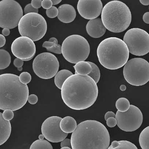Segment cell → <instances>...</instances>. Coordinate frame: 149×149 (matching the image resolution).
I'll list each match as a JSON object with an SVG mask.
<instances>
[{"mask_svg": "<svg viewBox=\"0 0 149 149\" xmlns=\"http://www.w3.org/2000/svg\"><path fill=\"white\" fill-rule=\"evenodd\" d=\"M98 89L97 84L88 76L73 74L64 82L61 96L64 103L75 110L87 109L97 100Z\"/></svg>", "mask_w": 149, "mask_h": 149, "instance_id": "cell-1", "label": "cell"}, {"mask_svg": "<svg viewBox=\"0 0 149 149\" xmlns=\"http://www.w3.org/2000/svg\"><path fill=\"white\" fill-rule=\"evenodd\" d=\"M72 149H107L110 144L109 132L98 121L88 120L77 125L71 136Z\"/></svg>", "mask_w": 149, "mask_h": 149, "instance_id": "cell-2", "label": "cell"}, {"mask_svg": "<svg viewBox=\"0 0 149 149\" xmlns=\"http://www.w3.org/2000/svg\"><path fill=\"white\" fill-rule=\"evenodd\" d=\"M29 91L27 84L13 74L0 75V109L15 111L22 108L27 101Z\"/></svg>", "mask_w": 149, "mask_h": 149, "instance_id": "cell-3", "label": "cell"}, {"mask_svg": "<svg viewBox=\"0 0 149 149\" xmlns=\"http://www.w3.org/2000/svg\"><path fill=\"white\" fill-rule=\"evenodd\" d=\"M97 55L103 66L116 70L127 63L130 52L123 40L117 37H111L100 42L97 49Z\"/></svg>", "mask_w": 149, "mask_h": 149, "instance_id": "cell-4", "label": "cell"}, {"mask_svg": "<svg viewBox=\"0 0 149 149\" xmlns=\"http://www.w3.org/2000/svg\"><path fill=\"white\" fill-rule=\"evenodd\" d=\"M101 20L107 30L113 33H121L130 25L131 13L128 6L123 2L113 1L103 8Z\"/></svg>", "mask_w": 149, "mask_h": 149, "instance_id": "cell-5", "label": "cell"}, {"mask_svg": "<svg viewBox=\"0 0 149 149\" xmlns=\"http://www.w3.org/2000/svg\"><path fill=\"white\" fill-rule=\"evenodd\" d=\"M61 51L63 57L68 61L77 64L88 58L90 46L84 37L79 35H72L63 41Z\"/></svg>", "mask_w": 149, "mask_h": 149, "instance_id": "cell-6", "label": "cell"}, {"mask_svg": "<svg viewBox=\"0 0 149 149\" xmlns=\"http://www.w3.org/2000/svg\"><path fill=\"white\" fill-rule=\"evenodd\" d=\"M18 29L22 36L28 37L33 41L39 40L47 31V23L41 15L36 13L25 15L19 22Z\"/></svg>", "mask_w": 149, "mask_h": 149, "instance_id": "cell-7", "label": "cell"}, {"mask_svg": "<svg viewBox=\"0 0 149 149\" xmlns=\"http://www.w3.org/2000/svg\"><path fill=\"white\" fill-rule=\"evenodd\" d=\"M123 74L126 81L135 86H141L149 81V63L142 58L128 61L125 65Z\"/></svg>", "mask_w": 149, "mask_h": 149, "instance_id": "cell-8", "label": "cell"}, {"mask_svg": "<svg viewBox=\"0 0 149 149\" xmlns=\"http://www.w3.org/2000/svg\"><path fill=\"white\" fill-rule=\"evenodd\" d=\"M123 41L133 55L143 56L149 52V34L143 29L137 28L129 29L125 34Z\"/></svg>", "mask_w": 149, "mask_h": 149, "instance_id": "cell-9", "label": "cell"}, {"mask_svg": "<svg viewBox=\"0 0 149 149\" xmlns=\"http://www.w3.org/2000/svg\"><path fill=\"white\" fill-rule=\"evenodd\" d=\"M23 15L19 4L14 0H3L0 2V27L12 29L19 26Z\"/></svg>", "mask_w": 149, "mask_h": 149, "instance_id": "cell-10", "label": "cell"}, {"mask_svg": "<svg viewBox=\"0 0 149 149\" xmlns=\"http://www.w3.org/2000/svg\"><path fill=\"white\" fill-rule=\"evenodd\" d=\"M59 63L56 56L49 52L37 55L33 60V68L35 73L43 79H50L56 76Z\"/></svg>", "mask_w": 149, "mask_h": 149, "instance_id": "cell-11", "label": "cell"}, {"mask_svg": "<svg viewBox=\"0 0 149 149\" xmlns=\"http://www.w3.org/2000/svg\"><path fill=\"white\" fill-rule=\"evenodd\" d=\"M118 126L125 132H133L136 130L141 126L143 121V116L140 109L130 105L128 111L122 112L118 111L116 114Z\"/></svg>", "mask_w": 149, "mask_h": 149, "instance_id": "cell-12", "label": "cell"}, {"mask_svg": "<svg viewBox=\"0 0 149 149\" xmlns=\"http://www.w3.org/2000/svg\"><path fill=\"white\" fill-rule=\"evenodd\" d=\"M62 119L60 117L51 116L44 121L41 126V132L47 141L58 143L67 136L68 133L63 132L60 128Z\"/></svg>", "mask_w": 149, "mask_h": 149, "instance_id": "cell-13", "label": "cell"}, {"mask_svg": "<svg viewBox=\"0 0 149 149\" xmlns=\"http://www.w3.org/2000/svg\"><path fill=\"white\" fill-rule=\"evenodd\" d=\"M11 50L15 57L23 61L33 58L36 48L32 40L26 36H21L14 40Z\"/></svg>", "mask_w": 149, "mask_h": 149, "instance_id": "cell-14", "label": "cell"}, {"mask_svg": "<svg viewBox=\"0 0 149 149\" xmlns=\"http://www.w3.org/2000/svg\"><path fill=\"white\" fill-rule=\"evenodd\" d=\"M103 4L100 0H79L77 10L80 15L86 19L97 18L102 13Z\"/></svg>", "mask_w": 149, "mask_h": 149, "instance_id": "cell-15", "label": "cell"}, {"mask_svg": "<svg viewBox=\"0 0 149 149\" xmlns=\"http://www.w3.org/2000/svg\"><path fill=\"white\" fill-rule=\"evenodd\" d=\"M86 30L87 33L91 37L97 38L103 36L106 31L100 18H96L90 20L86 24Z\"/></svg>", "mask_w": 149, "mask_h": 149, "instance_id": "cell-16", "label": "cell"}, {"mask_svg": "<svg viewBox=\"0 0 149 149\" xmlns=\"http://www.w3.org/2000/svg\"><path fill=\"white\" fill-rule=\"evenodd\" d=\"M58 19L61 22L70 23L74 20L77 15L74 8L68 4H64L59 7Z\"/></svg>", "mask_w": 149, "mask_h": 149, "instance_id": "cell-17", "label": "cell"}, {"mask_svg": "<svg viewBox=\"0 0 149 149\" xmlns=\"http://www.w3.org/2000/svg\"><path fill=\"white\" fill-rule=\"evenodd\" d=\"M12 127L10 121L3 118L2 114L0 113V145L3 144L9 139L11 135Z\"/></svg>", "mask_w": 149, "mask_h": 149, "instance_id": "cell-18", "label": "cell"}, {"mask_svg": "<svg viewBox=\"0 0 149 149\" xmlns=\"http://www.w3.org/2000/svg\"><path fill=\"white\" fill-rule=\"evenodd\" d=\"M77 127L76 120L70 116H66L61 121L60 128L63 132L66 133L73 132Z\"/></svg>", "mask_w": 149, "mask_h": 149, "instance_id": "cell-19", "label": "cell"}, {"mask_svg": "<svg viewBox=\"0 0 149 149\" xmlns=\"http://www.w3.org/2000/svg\"><path fill=\"white\" fill-rule=\"evenodd\" d=\"M73 74L71 71L66 69H63L59 71L54 77L55 85L58 89L61 90L64 82L69 77Z\"/></svg>", "mask_w": 149, "mask_h": 149, "instance_id": "cell-20", "label": "cell"}, {"mask_svg": "<svg viewBox=\"0 0 149 149\" xmlns=\"http://www.w3.org/2000/svg\"><path fill=\"white\" fill-rule=\"evenodd\" d=\"M75 74L88 76L92 71V67L88 61H82L78 62L73 66Z\"/></svg>", "mask_w": 149, "mask_h": 149, "instance_id": "cell-21", "label": "cell"}, {"mask_svg": "<svg viewBox=\"0 0 149 149\" xmlns=\"http://www.w3.org/2000/svg\"><path fill=\"white\" fill-rule=\"evenodd\" d=\"M107 149H138L135 144L126 140L114 141Z\"/></svg>", "mask_w": 149, "mask_h": 149, "instance_id": "cell-22", "label": "cell"}, {"mask_svg": "<svg viewBox=\"0 0 149 149\" xmlns=\"http://www.w3.org/2000/svg\"><path fill=\"white\" fill-rule=\"evenodd\" d=\"M0 69H4L8 67L11 63V55L7 51L0 50Z\"/></svg>", "mask_w": 149, "mask_h": 149, "instance_id": "cell-23", "label": "cell"}, {"mask_svg": "<svg viewBox=\"0 0 149 149\" xmlns=\"http://www.w3.org/2000/svg\"><path fill=\"white\" fill-rule=\"evenodd\" d=\"M139 143L142 149H149V126L145 128L140 133Z\"/></svg>", "mask_w": 149, "mask_h": 149, "instance_id": "cell-24", "label": "cell"}, {"mask_svg": "<svg viewBox=\"0 0 149 149\" xmlns=\"http://www.w3.org/2000/svg\"><path fill=\"white\" fill-rule=\"evenodd\" d=\"M29 149H53L52 144L47 140H36L31 145Z\"/></svg>", "mask_w": 149, "mask_h": 149, "instance_id": "cell-25", "label": "cell"}, {"mask_svg": "<svg viewBox=\"0 0 149 149\" xmlns=\"http://www.w3.org/2000/svg\"><path fill=\"white\" fill-rule=\"evenodd\" d=\"M116 105L118 110L122 112L128 111L130 106V101L124 97L118 99L116 102Z\"/></svg>", "mask_w": 149, "mask_h": 149, "instance_id": "cell-26", "label": "cell"}, {"mask_svg": "<svg viewBox=\"0 0 149 149\" xmlns=\"http://www.w3.org/2000/svg\"><path fill=\"white\" fill-rule=\"evenodd\" d=\"M92 67V71L91 73L88 74V76L91 77L96 82V84L99 81L100 77V72L99 68L97 66L94 64L93 62L88 61Z\"/></svg>", "mask_w": 149, "mask_h": 149, "instance_id": "cell-27", "label": "cell"}, {"mask_svg": "<svg viewBox=\"0 0 149 149\" xmlns=\"http://www.w3.org/2000/svg\"><path fill=\"white\" fill-rule=\"evenodd\" d=\"M19 80L22 84H27L30 83L32 77L31 74L27 72H23L20 74Z\"/></svg>", "mask_w": 149, "mask_h": 149, "instance_id": "cell-28", "label": "cell"}, {"mask_svg": "<svg viewBox=\"0 0 149 149\" xmlns=\"http://www.w3.org/2000/svg\"><path fill=\"white\" fill-rule=\"evenodd\" d=\"M46 14L49 18H55L58 15V9L56 7L53 6L50 9L46 10Z\"/></svg>", "mask_w": 149, "mask_h": 149, "instance_id": "cell-29", "label": "cell"}, {"mask_svg": "<svg viewBox=\"0 0 149 149\" xmlns=\"http://www.w3.org/2000/svg\"><path fill=\"white\" fill-rule=\"evenodd\" d=\"M3 118L6 121H10L13 119L14 116L13 112L10 109L5 110L2 113Z\"/></svg>", "mask_w": 149, "mask_h": 149, "instance_id": "cell-30", "label": "cell"}, {"mask_svg": "<svg viewBox=\"0 0 149 149\" xmlns=\"http://www.w3.org/2000/svg\"><path fill=\"white\" fill-rule=\"evenodd\" d=\"M38 9H36V8H34L31 4H29L25 6L24 9V13L25 15L32 13H38Z\"/></svg>", "mask_w": 149, "mask_h": 149, "instance_id": "cell-31", "label": "cell"}, {"mask_svg": "<svg viewBox=\"0 0 149 149\" xmlns=\"http://www.w3.org/2000/svg\"><path fill=\"white\" fill-rule=\"evenodd\" d=\"M47 50L52 52L54 53L57 54H61L62 53L61 51V46L60 45H55L54 46L51 47L46 48Z\"/></svg>", "mask_w": 149, "mask_h": 149, "instance_id": "cell-32", "label": "cell"}, {"mask_svg": "<svg viewBox=\"0 0 149 149\" xmlns=\"http://www.w3.org/2000/svg\"><path fill=\"white\" fill-rule=\"evenodd\" d=\"M42 6L44 9H50L53 6L52 0H43L42 2Z\"/></svg>", "mask_w": 149, "mask_h": 149, "instance_id": "cell-33", "label": "cell"}, {"mask_svg": "<svg viewBox=\"0 0 149 149\" xmlns=\"http://www.w3.org/2000/svg\"><path fill=\"white\" fill-rule=\"evenodd\" d=\"M117 121L115 118L111 117L107 120V125L110 128L115 127L116 125Z\"/></svg>", "mask_w": 149, "mask_h": 149, "instance_id": "cell-34", "label": "cell"}, {"mask_svg": "<svg viewBox=\"0 0 149 149\" xmlns=\"http://www.w3.org/2000/svg\"><path fill=\"white\" fill-rule=\"evenodd\" d=\"M38 97L35 94H31L29 96L28 101L29 103L31 104H36L38 102Z\"/></svg>", "mask_w": 149, "mask_h": 149, "instance_id": "cell-35", "label": "cell"}, {"mask_svg": "<svg viewBox=\"0 0 149 149\" xmlns=\"http://www.w3.org/2000/svg\"><path fill=\"white\" fill-rule=\"evenodd\" d=\"M61 148L64 147H68L72 148V144H71V139H65L62 140L61 143Z\"/></svg>", "mask_w": 149, "mask_h": 149, "instance_id": "cell-36", "label": "cell"}, {"mask_svg": "<svg viewBox=\"0 0 149 149\" xmlns=\"http://www.w3.org/2000/svg\"><path fill=\"white\" fill-rule=\"evenodd\" d=\"M42 2L41 0H32L31 4L34 8L38 9L42 6Z\"/></svg>", "mask_w": 149, "mask_h": 149, "instance_id": "cell-37", "label": "cell"}, {"mask_svg": "<svg viewBox=\"0 0 149 149\" xmlns=\"http://www.w3.org/2000/svg\"><path fill=\"white\" fill-rule=\"evenodd\" d=\"M13 64L17 68H19L22 67L24 64V61L20 59L16 58L14 61Z\"/></svg>", "mask_w": 149, "mask_h": 149, "instance_id": "cell-38", "label": "cell"}, {"mask_svg": "<svg viewBox=\"0 0 149 149\" xmlns=\"http://www.w3.org/2000/svg\"><path fill=\"white\" fill-rule=\"evenodd\" d=\"M116 115L112 111H108L105 115V120H107L110 118H116Z\"/></svg>", "mask_w": 149, "mask_h": 149, "instance_id": "cell-39", "label": "cell"}, {"mask_svg": "<svg viewBox=\"0 0 149 149\" xmlns=\"http://www.w3.org/2000/svg\"><path fill=\"white\" fill-rule=\"evenodd\" d=\"M56 45V44H55L54 43H53V42H50V41H45L44 43H43V47H45V48H48V47H52L54 46V45Z\"/></svg>", "mask_w": 149, "mask_h": 149, "instance_id": "cell-40", "label": "cell"}, {"mask_svg": "<svg viewBox=\"0 0 149 149\" xmlns=\"http://www.w3.org/2000/svg\"><path fill=\"white\" fill-rule=\"evenodd\" d=\"M6 43V37L3 35H0V47H3L5 45Z\"/></svg>", "mask_w": 149, "mask_h": 149, "instance_id": "cell-41", "label": "cell"}, {"mask_svg": "<svg viewBox=\"0 0 149 149\" xmlns=\"http://www.w3.org/2000/svg\"><path fill=\"white\" fill-rule=\"evenodd\" d=\"M143 19L145 23L149 24V12H146L143 15Z\"/></svg>", "mask_w": 149, "mask_h": 149, "instance_id": "cell-42", "label": "cell"}, {"mask_svg": "<svg viewBox=\"0 0 149 149\" xmlns=\"http://www.w3.org/2000/svg\"><path fill=\"white\" fill-rule=\"evenodd\" d=\"M2 33L5 36H8L10 33V29L8 28L3 29L2 31Z\"/></svg>", "mask_w": 149, "mask_h": 149, "instance_id": "cell-43", "label": "cell"}, {"mask_svg": "<svg viewBox=\"0 0 149 149\" xmlns=\"http://www.w3.org/2000/svg\"><path fill=\"white\" fill-rule=\"evenodd\" d=\"M139 1L143 6H147L149 5V0H140Z\"/></svg>", "mask_w": 149, "mask_h": 149, "instance_id": "cell-44", "label": "cell"}, {"mask_svg": "<svg viewBox=\"0 0 149 149\" xmlns=\"http://www.w3.org/2000/svg\"><path fill=\"white\" fill-rule=\"evenodd\" d=\"M49 41L51 42H53V43H55L56 45H58V40L56 38H54V37H52V38H51L49 39Z\"/></svg>", "mask_w": 149, "mask_h": 149, "instance_id": "cell-45", "label": "cell"}, {"mask_svg": "<svg viewBox=\"0 0 149 149\" xmlns=\"http://www.w3.org/2000/svg\"><path fill=\"white\" fill-rule=\"evenodd\" d=\"M52 1L53 6H55L59 4L61 1V0H52Z\"/></svg>", "mask_w": 149, "mask_h": 149, "instance_id": "cell-46", "label": "cell"}, {"mask_svg": "<svg viewBox=\"0 0 149 149\" xmlns=\"http://www.w3.org/2000/svg\"><path fill=\"white\" fill-rule=\"evenodd\" d=\"M120 89L121 91H125L126 89V86H125V85H122L120 86Z\"/></svg>", "mask_w": 149, "mask_h": 149, "instance_id": "cell-47", "label": "cell"}, {"mask_svg": "<svg viewBox=\"0 0 149 149\" xmlns=\"http://www.w3.org/2000/svg\"><path fill=\"white\" fill-rule=\"evenodd\" d=\"M45 138V136L43 134H40L39 136V139H40V140H43Z\"/></svg>", "mask_w": 149, "mask_h": 149, "instance_id": "cell-48", "label": "cell"}, {"mask_svg": "<svg viewBox=\"0 0 149 149\" xmlns=\"http://www.w3.org/2000/svg\"><path fill=\"white\" fill-rule=\"evenodd\" d=\"M72 149L71 148H69V147H62V148H61V149Z\"/></svg>", "mask_w": 149, "mask_h": 149, "instance_id": "cell-49", "label": "cell"}, {"mask_svg": "<svg viewBox=\"0 0 149 149\" xmlns=\"http://www.w3.org/2000/svg\"><path fill=\"white\" fill-rule=\"evenodd\" d=\"M18 70L19 71H21L22 70V67L19 68H18Z\"/></svg>", "mask_w": 149, "mask_h": 149, "instance_id": "cell-50", "label": "cell"}]
</instances>
